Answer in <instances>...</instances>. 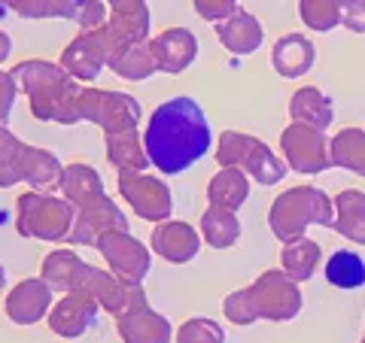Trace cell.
<instances>
[{
	"instance_id": "6da1fadb",
	"label": "cell",
	"mask_w": 365,
	"mask_h": 343,
	"mask_svg": "<svg viewBox=\"0 0 365 343\" xmlns=\"http://www.w3.org/2000/svg\"><path fill=\"white\" fill-rule=\"evenodd\" d=\"M213 143L210 122L192 97H170L158 104L143 131V146L158 174H182Z\"/></svg>"
},
{
	"instance_id": "7a4b0ae2",
	"label": "cell",
	"mask_w": 365,
	"mask_h": 343,
	"mask_svg": "<svg viewBox=\"0 0 365 343\" xmlns=\"http://www.w3.org/2000/svg\"><path fill=\"white\" fill-rule=\"evenodd\" d=\"M40 277L52 285L55 292H86L91 295L101 310H107L110 316H119L122 310H128V304L140 295V285H128L122 283L116 273L91 268L79 258L73 249H55L43 258V270Z\"/></svg>"
},
{
	"instance_id": "3957f363",
	"label": "cell",
	"mask_w": 365,
	"mask_h": 343,
	"mask_svg": "<svg viewBox=\"0 0 365 343\" xmlns=\"http://www.w3.org/2000/svg\"><path fill=\"white\" fill-rule=\"evenodd\" d=\"M16 85L25 91L31 100V112L40 122L52 125H76L79 119V97H83V85L64 70L61 64L28 58L13 67Z\"/></svg>"
},
{
	"instance_id": "277c9868",
	"label": "cell",
	"mask_w": 365,
	"mask_h": 343,
	"mask_svg": "<svg viewBox=\"0 0 365 343\" xmlns=\"http://www.w3.org/2000/svg\"><path fill=\"white\" fill-rule=\"evenodd\" d=\"M302 310V292L299 283L289 280L283 270H265L262 277L225 295L222 313L232 319L235 325H250L256 319H271V322H289Z\"/></svg>"
},
{
	"instance_id": "5b68a950",
	"label": "cell",
	"mask_w": 365,
	"mask_h": 343,
	"mask_svg": "<svg viewBox=\"0 0 365 343\" xmlns=\"http://www.w3.org/2000/svg\"><path fill=\"white\" fill-rule=\"evenodd\" d=\"M64 167L52 152L21 143L9 128H0V189L28 182L34 191H49L61 186Z\"/></svg>"
},
{
	"instance_id": "8992f818",
	"label": "cell",
	"mask_w": 365,
	"mask_h": 343,
	"mask_svg": "<svg viewBox=\"0 0 365 343\" xmlns=\"http://www.w3.org/2000/svg\"><path fill=\"white\" fill-rule=\"evenodd\" d=\"M332 222H335V201H329V194L314 186L287 189L268 210L271 234L283 240V243H292V240L304 237L307 225L332 228Z\"/></svg>"
},
{
	"instance_id": "52a82bcc",
	"label": "cell",
	"mask_w": 365,
	"mask_h": 343,
	"mask_svg": "<svg viewBox=\"0 0 365 343\" xmlns=\"http://www.w3.org/2000/svg\"><path fill=\"white\" fill-rule=\"evenodd\" d=\"M76 222V207L67 198H55L49 191H25L16 201V231L31 240L67 243Z\"/></svg>"
},
{
	"instance_id": "ba28073f",
	"label": "cell",
	"mask_w": 365,
	"mask_h": 343,
	"mask_svg": "<svg viewBox=\"0 0 365 343\" xmlns=\"http://www.w3.org/2000/svg\"><path fill=\"white\" fill-rule=\"evenodd\" d=\"M216 164L220 167H237L247 176H253L259 186H274L287 176V162L268 149L265 140H256L241 131H222L216 140Z\"/></svg>"
},
{
	"instance_id": "9c48e42d",
	"label": "cell",
	"mask_w": 365,
	"mask_h": 343,
	"mask_svg": "<svg viewBox=\"0 0 365 343\" xmlns=\"http://www.w3.org/2000/svg\"><path fill=\"white\" fill-rule=\"evenodd\" d=\"M140 100L125 95V91H104V88H83L79 97V119L98 125L107 134H119L137 128L140 122Z\"/></svg>"
},
{
	"instance_id": "30bf717a",
	"label": "cell",
	"mask_w": 365,
	"mask_h": 343,
	"mask_svg": "<svg viewBox=\"0 0 365 343\" xmlns=\"http://www.w3.org/2000/svg\"><path fill=\"white\" fill-rule=\"evenodd\" d=\"M119 194L131 204V210L146 222H168L170 210H174V198L165 179L153 174H137V170H122L119 179Z\"/></svg>"
},
{
	"instance_id": "8fae6325",
	"label": "cell",
	"mask_w": 365,
	"mask_h": 343,
	"mask_svg": "<svg viewBox=\"0 0 365 343\" xmlns=\"http://www.w3.org/2000/svg\"><path fill=\"white\" fill-rule=\"evenodd\" d=\"M95 249L107 258L110 273H116L128 285H140L146 280V273H150V265H153L150 249L128 231H107L98 240Z\"/></svg>"
},
{
	"instance_id": "7c38bea8",
	"label": "cell",
	"mask_w": 365,
	"mask_h": 343,
	"mask_svg": "<svg viewBox=\"0 0 365 343\" xmlns=\"http://www.w3.org/2000/svg\"><path fill=\"white\" fill-rule=\"evenodd\" d=\"M9 9L21 19H71L83 31H95L110 19L107 0H13Z\"/></svg>"
},
{
	"instance_id": "4fadbf2b",
	"label": "cell",
	"mask_w": 365,
	"mask_h": 343,
	"mask_svg": "<svg viewBox=\"0 0 365 343\" xmlns=\"http://www.w3.org/2000/svg\"><path fill=\"white\" fill-rule=\"evenodd\" d=\"M283 162L295 174H323L329 167V140L326 131H317L311 125H289L280 134Z\"/></svg>"
},
{
	"instance_id": "5bb4252c",
	"label": "cell",
	"mask_w": 365,
	"mask_h": 343,
	"mask_svg": "<svg viewBox=\"0 0 365 343\" xmlns=\"http://www.w3.org/2000/svg\"><path fill=\"white\" fill-rule=\"evenodd\" d=\"M116 331L122 343H170V334H174L168 319L150 307L146 292L137 295L128 304V310L116 316Z\"/></svg>"
},
{
	"instance_id": "9a60e30c",
	"label": "cell",
	"mask_w": 365,
	"mask_h": 343,
	"mask_svg": "<svg viewBox=\"0 0 365 343\" xmlns=\"http://www.w3.org/2000/svg\"><path fill=\"white\" fill-rule=\"evenodd\" d=\"M52 292L55 289L43 277H28L13 285V292H9L4 301V310L16 325H34L49 316V310L55 307Z\"/></svg>"
},
{
	"instance_id": "2e32d148",
	"label": "cell",
	"mask_w": 365,
	"mask_h": 343,
	"mask_svg": "<svg viewBox=\"0 0 365 343\" xmlns=\"http://www.w3.org/2000/svg\"><path fill=\"white\" fill-rule=\"evenodd\" d=\"M76 83H95L101 70L107 67V49L101 43L98 31H79L76 37L64 46L58 61Z\"/></svg>"
},
{
	"instance_id": "e0dca14e",
	"label": "cell",
	"mask_w": 365,
	"mask_h": 343,
	"mask_svg": "<svg viewBox=\"0 0 365 343\" xmlns=\"http://www.w3.org/2000/svg\"><path fill=\"white\" fill-rule=\"evenodd\" d=\"M107 231H128V219H125V213L116 207V201H110V198L76 213V222H73V231L67 237V243L71 246H98V240Z\"/></svg>"
},
{
	"instance_id": "ac0fdd59",
	"label": "cell",
	"mask_w": 365,
	"mask_h": 343,
	"mask_svg": "<svg viewBox=\"0 0 365 343\" xmlns=\"http://www.w3.org/2000/svg\"><path fill=\"white\" fill-rule=\"evenodd\" d=\"M98 310H101V304L91 298V295H86V292H67L64 298L49 310L46 322H49L52 334H58V337H79V334H86V331L95 325Z\"/></svg>"
},
{
	"instance_id": "d6986e66",
	"label": "cell",
	"mask_w": 365,
	"mask_h": 343,
	"mask_svg": "<svg viewBox=\"0 0 365 343\" xmlns=\"http://www.w3.org/2000/svg\"><path fill=\"white\" fill-rule=\"evenodd\" d=\"M150 49H153L155 70L177 76L195 61L198 40H195V33L186 31V28H170V31H162L158 37L150 40Z\"/></svg>"
},
{
	"instance_id": "ffe728a7",
	"label": "cell",
	"mask_w": 365,
	"mask_h": 343,
	"mask_svg": "<svg viewBox=\"0 0 365 343\" xmlns=\"http://www.w3.org/2000/svg\"><path fill=\"white\" fill-rule=\"evenodd\" d=\"M150 246H153V253H158L170 265H186V261H192L201 253V237L192 225L168 219L153 228Z\"/></svg>"
},
{
	"instance_id": "44dd1931",
	"label": "cell",
	"mask_w": 365,
	"mask_h": 343,
	"mask_svg": "<svg viewBox=\"0 0 365 343\" xmlns=\"http://www.w3.org/2000/svg\"><path fill=\"white\" fill-rule=\"evenodd\" d=\"M216 37H220V43L225 46L228 52L235 55H250L256 52L262 40H265V28H262V21L247 13V9H235L228 19L216 21Z\"/></svg>"
},
{
	"instance_id": "7402d4cb",
	"label": "cell",
	"mask_w": 365,
	"mask_h": 343,
	"mask_svg": "<svg viewBox=\"0 0 365 343\" xmlns=\"http://www.w3.org/2000/svg\"><path fill=\"white\" fill-rule=\"evenodd\" d=\"M61 194L73 204L76 210L95 207V204H101L107 198L101 174L91 164H83V162H73V164L64 167V174H61Z\"/></svg>"
},
{
	"instance_id": "603a6c76",
	"label": "cell",
	"mask_w": 365,
	"mask_h": 343,
	"mask_svg": "<svg viewBox=\"0 0 365 343\" xmlns=\"http://www.w3.org/2000/svg\"><path fill=\"white\" fill-rule=\"evenodd\" d=\"M314 58H317V49L304 33H287V37H280L271 49V67L287 79L304 76L314 67Z\"/></svg>"
},
{
	"instance_id": "cb8c5ba5",
	"label": "cell",
	"mask_w": 365,
	"mask_h": 343,
	"mask_svg": "<svg viewBox=\"0 0 365 343\" xmlns=\"http://www.w3.org/2000/svg\"><path fill=\"white\" fill-rule=\"evenodd\" d=\"M107 158L110 164L119 170H137L143 174L150 167V155H146V146H143V137L137 134V128L128 131H119V134H107Z\"/></svg>"
},
{
	"instance_id": "d4e9b609",
	"label": "cell",
	"mask_w": 365,
	"mask_h": 343,
	"mask_svg": "<svg viewBox=\"0 0 365 343\" xmlns=\"http://www.w3.org/2000/svg\"><path fill=\"white\" fill-rule=\"evenodd\" d=\"M332 228L341 234L353 240V243L365 246V191L359 189H344L335 198V222Z\"/></svg>"
},
{
	"instance_id": "484cf974",
	"label": "cell",
	"mask_w": 365,
	"mask_h": 343,
	"mask_svg": "<svg viewBox=\"0 0 365 343\" xmlns=\"http://www.w3.org/2000/svg\"><path fill=\"white\" fill-rule=\"evenodd\" d=\"M289 116L299 125H311L317 131H326L332 125V100L317 85H304L289 100Z\"/></svg>"
},
{
	"instance_id": "4316f807",
	"label": "cell",
	"mask_w": 365,
	"mask_h": 343,
	"mask_svg": "<svg viewBox=\"0 0 365 343\" xmlns=\"http://www.w3.org/2000/svg\"><path fill=\"white\" fill-rule=\"evenodd\" d=\"M247 198H250V179L244 170H237V167H222L207 186L210 207H222V210L237 213V207H244Z\"/></svg>"
},
{
	"instance_id": "83f0119b",
	"label": "cell",
	"mask_w": 365,
	"mask_h": 343,
	"mask_svg": "<svg viewBox=\"0 0 365 343\" xmlns=\"http://www.w3.org/2000/svg\"><path fill=\"white\" fill-rule=\"evenodd\" d=\"M323 258V249H319L317 240L311 237H299L292 243H283V253H280V265H283V273L295 283H304L314 277V270Z\"/></svg>"
},
{
	"instance_id": "f1b7e54d",
	"label": "cell",
	"mask_w": 365,
	"mask_h": 343,
	"mask_svg": "<svg viewBox=\"0 0 365 343\" xmlns=\"http://www.w3.org/2000/svg\"><path fill=\"white\" fill-rule=\"evenodd\" d=\"M329 164L365 176V131L359 128L338 131L332 143H329Z\"/></svg>"
},
{
	"instance_id": "f546056e",
	"label": "cell",
	"mask_w": 365,
	"mask_h": 343,
	"mask_svg": "<svg viewBox=\"0 0 365 343\" xmlns=\"http://www.w3.org/2000/svg\"><path fill=\"white\" fill-rule=\"evenodd\" d=\"M110 70L122 76V79H131V83H140V79L153 76L155 73V61H153V49H150V40L146 43H128L110 58Z\"/></svg>"
},
{
	"instance_id": "4dcf8cb0",
	"label": "cell",
	"mask_w": 365,
	"mask_h": 343,
	"mask_svg": "<svg viewBox=\"0 0 365 343\" xmlns=\"http://www.w3.org/2000/svg\"><path fill=\"white\" fill-rule=\"evenodd\" d=\"M201 234L213 249H228L241 240V222L232 210L222 207H207L201 216Z\"/></svg>"
},
{
	"instance_id": "1f68e13d",
	"label": "cell",
	"mask_w": 365,
	"mask_h": 343,
	"mask_svg": "<svg viewBox=\"0 0 365 343\" xmlns=\"http://www.w3.org/2000/svg\"><path fill=\"white\" fill-rule=\"evenodd\" d=\"M326 280L338 285V289H359L365 285V261L353 249H338V253L326 261Z\"/></svg>"
},
{
	"instance_id": "d6a6232c",
	"label": "cell",
	"mask_w": 365,
	"mask_h": 343,
	"mask_svg": "<svg viewBox=\"0 0 365 343\" xmlns=\"http://www.w3.org/2000/svg\"><path fill=\"white\" fill-rule=\"evenodd\" d=\"M299 16L307 28L332 31L341 25V0H299Z\"/></svg>"
},
{
	"instance_id": "836d02e7",
	"label": "cell",
	"mask_w": 365,
	"mask_h": 343,
	"mask_svg": "<svg viewBox=\"0 0 365 343\" xmlns=\"http://www.w3.org/2000/svg\"><path fill=\"white\" fill-rule=\"evenodd\" d=\"M177 343H225V331L220 322H213V319L195 316L180 325Z\"/></svg>"
},
{
	"instance_id": "e575fe53",
	"label": "cell",
	"mask_w": 365,
	"mask_h": 343,
	"mask_svg": "<svg viewBox=\"0 0 365 343\" xmlns=\"http://www.w3.org/2000/svg\"><path fill=\"white\" fill-rule=\"evenodd\" d=\"M16 95H19V85L13 73L0 70V128L9 125V116H13V107H16Z\"/></svg>"
},
{
	"instance_id": "d590c367",
	"label": "cell",
	"mask_w": 365,
	"mask_h": 343,
	"mask_svg": "<svg viewBox=\"0 0 365 343\" xmlns=\"http://www.w3.org/2000/svg\"><path fill=\"white\" fill-rule=\"evenodd\" d=\"M195 13L207 21H222L237 9V0H192Z\"/></svg>"
},
{
	"instance_id": "8d00e7d4",
	"label": "cell",
	"mask_w": 365,
	"mask_h": 343,
	"mask_svg": "<svg viewBox=\"0 0 365 343\" xmlns=\"http://www.w3.org/2000/svg\"><path fill=\"white\" fill-rule=\"evenodd\" d=\"M341 25L353 33H365V0H341Z\"/></svg>"
},
{
	"instance_id": "74e56055",
	"label": "cell",
	"mask_w": 365,
	"mask_h": 343,
	"mask_svg": "<svg viewBox=\"0 0 365 343\" xmlns=\"http://www.w3.org/2000/svg\"><path fill=\"white\" fill-rule=\"evenodd\" d=\"M9 52H13V40H9L6 33L0 31V64H4V61L9 58Z\"/></svg>"
},
{
	"instance_id": "f35d334b",
	"label": "cell",
	"mask_w": 365,
	"mask_h": 343,
	"mask_svg": "<svg viewBox=\"0 0 365 343\" xmlns=\"http://www.w3.org/2000/svg\"><path fill=\"white\" fill-rule=\"evenodd\" d=\"M6 285V270H4V265H0V289Z\"/></svg>"
},
{
	"instance_id": "ab89813d",
	"label": "cell",
	"mask_w": 365,
	"mask_h": 343,
	"mask_svg": "<svg viewBox=\"0 0 365 343\" xmlns=\"http://www.w3.org/2000/svg\"><path fill=\"white\" fill-rule=\"evenodd\" d=\"M13 6V0H0V13H4V9H9Z\"/></svg>"
},
{
	"instance_id": "60d3db41",
	"label": "cell",
	"mask_w": 365,
	"mask_h": 343,
	"mask_svg": "<svg viewBox=\"0 0 365 343\" xmlns=\"http://www.w3.org/2000/svg\"><path fill=\"white\" fill-rule=\"evenodd\" d=\"M362 343H365V337H362Z\"/></svg>"
}]
</instances>
